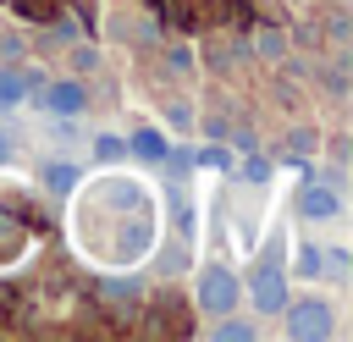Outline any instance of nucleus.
<instances>
[{"instance_id": "nucleus-1", "label": "nucleus", "mask_w": 353, "mask_h": 342, "mask_svg": "<svg viewBox=\"0 0 353 342\" xmlns=\"http://www.w3.org/2000/svg\"><path fill=\"white\" fill-rule=\"evenodd\" d=\"M199 303H204V314H226V309L237 303V281H232V270H204Z\"/></svg>"}, {"instance_id": "nucleus-2", "label": "nucleus", "mask_w": 353, "mask_h": 342, "mask_svg": "<svg viewBox=\"0 0 353 342\" xmlns=\"http://www.w3.org/2000/svg\"><path fill=\"white\" fill-rule=\"evenodd\" d=\"M39 99H44V110H55V116H77V110L88 105V94H83L77 83H55V88H44Z\"/></svg>"}, {"instance_id": "nucleus-3", "label": "nucleus", "mask_w": 353, "mask_h": 342, "mask_svg": "<svg viewBox=\"0 0 353 342\" xmlns=\"http://www.w3.org/2000/svg\"><path fill=\"white\" fill-rule=\"evenodd\" d=\"M325 314H331L325 303H298L287 325H292V336H325V331H331V320H325Z\"/></svg>"}, {"instance_id": "nucleus-4", "label": "nucleus", "mask_w": 353, "mask_h": 342, "mask_svg": "<svg viewBox=\"0 0 353 342\" xmlns=\"http://www.w3.org/2000/svg\"><path fill=\"white\" fill-rule=\"evenodd\" d=\"M254 298H259V309L276 314L281 298H287V292H281V270H265V265H259V270H254Z\"/></svg>"}, {"instance_id": "nucleus-5", "label": "nucleus", "mask_w": 353, "mask_h": 342, "mask_svg": "<svg viewBox=\"0 0 353 342\" xmlns=\"http://www.w3.org/2000/svg\"><path fill=\"white\" fill-rule=\"evenodd\" d=\"M336 210H342L336 188H303V215H314V221H331Z\"/></svg>"}, {"instance_id": "nucleus-6", "label": "nucleus", "mask_w": 353, "mask_h": 342, "mask_svg": "<svg viewBox=\"0 0 353 342\" xmlns=\"http://www.w3.org/2000/svg\"><path fill=\"white\" fill-rule=\"evenodd\" d=\"M72 182H77V171H72V165H61V160H55V165H44V188L72 193Z\"/></svg>"}, {"instance_id": "nucleus-7", "label": "nucleus", "mask_w": 353, "mask_h": 342, "mask_svg": "<svg viewBox=\"0 0 353 342\" xmlns=\"http://www.w3.org/2000/svg\"><path fill=\"white\" fill-rule=\"evenodd\" d=\"M132 149H138L143 160H160V154H165V143H160V132H149V127H143V132H132Z\"/></svg>"}, {"instance_id": "nucleus-8", "label": "nucleus", "mask_w": 353, "mask_h": 342, "mask_svg": "<svg viewBox=\"0 0 353 342\" xmlns=\"http://www.w3.org/2000/svg\"><path fill=\"white\" fill-rule=\"evenodd\" d=\"M22 99V77H11V72H0V110H11Z\"/></svg>"}, {"instance_id": "nucleus-9", "label": "nucleus", "mask_w": 353, "mask_h": 342, "mask_svg": "<svg viewBox=\"0 0 353 342\" xmlns=\"http://www.w3.org/2000/svg\"><path fill=\"white\" fill-rule=\"evenodd\" d=\"M298 276H320V254L314 248H298Z\"/></svg>"}, {"instance_id": "nucleus-10", "label": "nucleus", "mask_w": 353, "mask_h": 342, "mask_svg": "<svg viewBox=\"0 0 353 342\" xmlns=\"http://www.w3.org/2000/svg\"><path fill=\"white\" fill-rule=\"evenodd\" d=\"M259 44H265V55H281V33L270 28V33H259Z\"/></svg>"}, {"instance_id": "nucleus-11", "label": "nucleus", "mask_w": 353, "mask_h": 342, "mask_svg": "<svg viewBox=\"0 0 353 342\" xmlns=\"http://www.w3.org/2000/svg\"><path fill=\"white\" fill-rule=\"evenodd\" d=\"M6 154H11V143H6V132H0V160H6Z\"/></svg>"}]
</instances>
